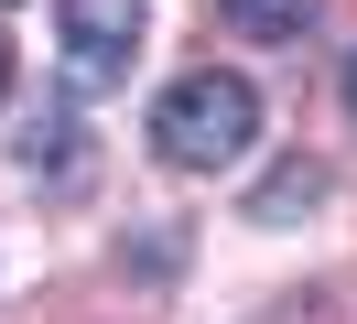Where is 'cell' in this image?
<instances>
[{
    "instance_id": "52a82bcc",
    "label": "cell",
    "mask_w": 357,
    "mask_h": 324,
    "mask_svg": "<svg viewBox=\"0 0 357 324\" xmlns=\"http://www.w3.org/2000/svg\"><path fill=\"white\" fill-rule=\"evenodd\" d=\"M347 108H357V54H347Z\"/></svg>"
},
{
    "instance_id": "ba28073f",
    "label": "cell",
    "mask_w": 357,
    "mask_h": 324,
    "mask_svg": "<svg viewBox=\"0 0 357 324\" xmlns=\"http://www.w3.org/2000/svg\"><path fill=\"white\" fill-rule=\"evenodd\" d=\"M0 11H11V0H0Z\"/></svg>"
},
{
    "instance_id": "6da1fadb",
    "label": "cell",
    "mask_w": 357,
    "mask_h": 324,
    "mask_svg": "<svg viewBox=\"0 0 357 324\" xmlns=\"http://www.w3.org/2000/svg\"><path fill=\"white\" fill-rule=\"evenodd\" d=\"M249 141H260V98H249V76H227V65L174 76L162 108H152V151L174 173H227V162H249Z\"/></svg>"
},
{
    "instance_id": "8992f818",
    "label": "cell",
    "mask_w": 357,
    "mask_h": 324,
    "mask_svg": "<svg viewBox=\"0 0 357 324\" xmlns=\"http://www.w3.org/2000/svg\"><path fill=\"white\" fill-rule=\"evenodd\" d=\"M0 98H11V43H0Z\"/></svg>"
},
{
    "instance_id": "3957f363",
    "label": "cell",
    "mask_w": 357,
    "mask_h": 324,
    "mask_svg": "<svg viewBox=\"0 0 357 324\" xmlns=\"http://www.w3.org/2000/svg\"><path fill=\"white\" fill-rule=\"evenodd\" d=\"M314 206H325V162H303V151L249 184V227H292V216H314Z\"/></svg>"
},
{
    "instance_id": "7a4b0ae2",
    "label": "cell",
    "mask_w": 357,
    "mask_h": 324,
    "mask_svg": "<svg viewBox=\"0 0 357 324\" xmlns=\"http://www.w3.org/2000/svg\"><path fill=\"white\" fill-rule=\"evenodd\" d=\"M66 76L76 86H119L141 54V33H152V0H66Z\"/></svg>"
},
{
    "instance_id": "5b68a950",
    "label": "cell",
    "mask_w": 357,
    "mask_h": 324,
    "mask_svg": "<svg viewBox=\"0 0 357 324\" xmlns=\"http://www.w3.org/2000/svg\"><path fill=\"white\" fill-rule=\"evenodd\" d=\"M227 22H238L249 43H292V33L314 22V0H227Z\"/></svg>"
},
{
    "instance_id": "277c9868",
    "label": "cell",
    "mask_w": 357,
    "mask_h": 324,
    "mask_svg": "<svg viewBox=\"0 0 357 324\" xmlns=\"http://www.w3.org/2000/svg\"><path fill=\"white\" fill-rule=\"evenodd\" d=\"M22 173H33V184H44V173H54V184H87V130H76L66 108H44V119L22 130Z\"/></svg>"
}]
</instances>
